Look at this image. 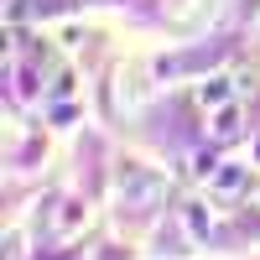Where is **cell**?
<instances>
[{"label":"cell","instance_id":"obj_1","mask_svg":"<svg viewBox=\"0 0 260 260\" xmlns=\"http://www.w3.org/2000/svg\"><path fill=\"white\" fill-rule=\"evenodd\" d=\"M224 99H229V83L224 78H208L203 89H198V104H224Z\"/></svg>","mask_w":260,"mask_h":260}]
</instances>
